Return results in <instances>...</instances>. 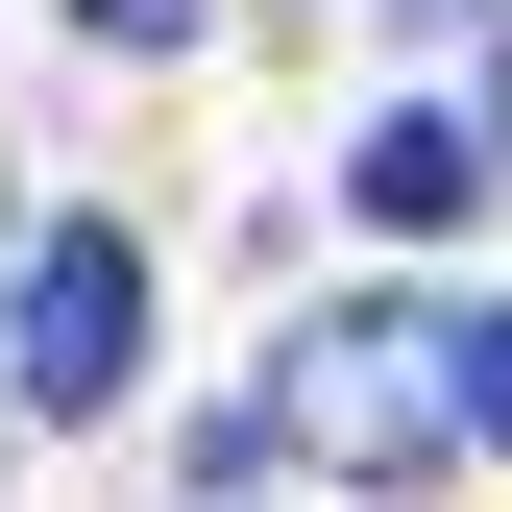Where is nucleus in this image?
Returning a JSON list of instances; mask_svg holds the SVG:
<instances>
[{"mask_svg": "<svg viewBox=\"0 0 512 512\" xmlns=\"http://www.w3.org/2000/svg\"><path fill=\"white\" fill-rule=\"evenodd\" d=\"M269 439H317V464H366V488H415L439 439H464V317H293Z\"/></svg>", "mask_w": 512, "mask_h": 512, "instance_id": "f257e3e1", "label": "nucleus"}, {"mask_svg": "<svg viewBox=\"0 0 512 512\" xmlns=\"http://www.w3.org/2000/svg\"><path fill=\"white\" fill-rule=\"evenodd\" d=\"M488 171H512V147H488V122H439V98H391V122H366V171H342V196H366V220H391V244H439V220H464V196H488Z\"/></svg>", "mask_w": 512, "mask_h": 512, "instance_id": "7ed1b4c3", "label": "nucleus"}, {"mask_svg": "<svg viewBox=\"0 0 512 512\" xmlns=\"http://www.w3.org/2000/svg\"><path fill=\"white\" fill-rule=\"evenodd\" d=\"M122 366H147V244H122V220L25 244V391L49 415H122Z\"/></svg>", "mask_w": 512, "mask_h": 512, "instance_id": "f03ea898", "label": "nucleus"}, {"mask_svg": "<svg viewBox=\"0 0 512 512\" xmlns=\"http://www.w3.org/2000/svg\"><path fill=\"white\" fill-rule=\"evenodd\" d=\"M464 439H512V293L464 317Z\"/></svg>", "mask_w": 512, "mask_h": 512, "instance_id": "20e7f679", "label": "nucleus"}, {"mask_svg": "<svg viewBox=\"0 0 512 512\" xmlns=\"http://www.w3.org/2000/svg\"><path fill=\"white\" fill-rule=\"evenodd\" d=\"M74 25H98V49H171V25H196V0H74Z\"/></svg>", "mask_w": 512, "mask_h": 512, "instance_id": "39448f33", "label": "nucleus"}]
</instances>
